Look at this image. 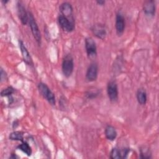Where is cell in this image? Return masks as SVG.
Here are the masks:
<instances>
[{"label":"cell","mask_w":159,"mask_h":159,"mask_svg":"<svg viewBox=\"0 0 159 159\" xmlns=\"http://www.w3.org/2000/svg\"><path fill=\"white\" fill-rule=\"evenodd\" d=\"M17 148L20 150H21L23 153H24L27 156H30L32 153V148L29 144L27 142H22V143L18 145Z\"/></svg>","instance_id":"cell-16"},{"label":"cell","mask_w":159,"mask_h":159,"mask_svg":"<svg viewBox=\"0 0 159 159\" xmlns=\"http://www.w3.org/2000/svg\"><path fill=\"white\" fill-rule=\"evenodd\" d=\"M9 138L11 140L22 142L24 140V133L20 131H14L10 134Z\"/></svg>","instance_id":"cell-17"},{"label":"cell","mask_w":159,"mask_h":159,"mask_svg":"<svg viewBox=\"0 0 159 159\" xmlns=\"http://www.w3.org/2000/svg\"><path fill=\"white\" fill-rule=\"evenodd\" d=\"M85 48L88 58L94 60L97 56V47L93 38L88 37L85 39Z\"/></svg>","instance_id":"cell-4"},{"label":"cell","mask_w":159,"mask_h":159,"mask_svg":"<svg viewBox=\"0 0 159 159\" xmlns=\"http://www.w3.org/2000/svg\"><path fill=\"white\" fill-rule=\"evenodd\" d=\"M110 158L112 159H116V158H120V151L119 148L114 147L113 148L110 153Z\"/></svg>","instance_id":"cell-19"},{"label":"cell","mask_w":159,"mask_h":159,"mask_svg":"<svg viewBox=\"0 0 159 159\" xmlns=\"http://www.w3.org/2000/svg\"><path fill=\"white\" fill-rule=\"evenodd\" d=\"M14 89L12 86H8L1 91V96L2 97L10 96L14 93Z\"/></svg>","instance_id":"cell-18"},{"label":"cell","mask_w":159,"mask_h":159,"mask_svg":"<svg viewBox=\"0 0 159 159\" xmlns=\"http://www.w3.org/2000/svg\"><path fill=\"white\" fill-rule=\"evenodd\" d=\"M98 75V64L93 61L88 66L86 73V78L88 81L93 82L96 80Z\"/></svg>","instance_id":"cell-8"},{"label":"cell","mask_w":159,"mask_h":159,"mask_svg":"<svg viewBox=\"0 0 159 159\" xmlns=\"http://www.w3.org/2000/svg\"><path fill=\"white\" fill-rule=\"evenodd\" d=\"M96 2L99 4V5H101V6H102L105 4V1H103V0H98L96 1Z\"/></svg>","instance_id":"cell-24"},{"label":"cell","mask_w":159,"mask_h":159,"mask_svg":"<svg viewBox=\"0 0 159 159\" xmlns=\"http://www.w3.org/2000/svg\"><path fill=\"white\" fill-rule=\"evenodd\" d=\"M38 89L40 94L52 106L56 104V99L54 93L51 91L49 87L44 83H39L38 84Z\"/></svg>","instance_id":"cell-1"},{"label":"cell","mask_w":159,"mask_h":159,"mask_svg":"<svg viewBox=\"0 0 159 159\" xmlns=\"http://www.w3.org/2000/svg\"><path fill=\"white\" fill-rule=\"evenodd\" d=\"M115 27L117 34L119 36L122 35L125 28V20L123 14L120 12L116 14Z\"/></svg>","instance_id":"cell-9"},{"label":"cell","mask_w":159,"mask_h":159,"mask_svg":"<svg viewBox=\"0 0 159 159\" xmlns=\"http://www.w3.org/2000/svg\"><path fill=\"white\" fill-rule=\"evenodd\" d=\"M7 79L6 73L3 70L2 68H1V81L2 82Z\"/></svg>","instance_id":"cell-23"},{"label":"cell","mask_w":159,"mask_h":159,"mask_svg":"<svg viewBox=\"0 0 159 159\" xmlns=\"http://www.w3.org/2000/svg\"><path fill=\"white\" fill-rule=\"evenodd\" d=\"M59 11L61 15L75 22L73 17V9L70 3L68 2H62L59 6Z\"/></svg>","instance_id":"cell-6"},{"label":"cell","mask_w":159,"mask_h":159,"mask_svg":"<svg viewBox=\"0 0 159 159\" xmlns=\"http://www.w3.org/2000/svg\"><path fill=\"white\" fill-rule=\"evenodd\" d=\"M91 31L94 35L98 39L104 40L106 38L107 32L105 26L101 24H94L91 27Z\"/></svg>","instance_id":"cell-10"},{"label":"cell","mask_w":159,"mask_h":159,"mask_svg":"<svg viewBox=\"0 0 159 159\" xmlns=\"http://www.w3.org/2000/svg\"><path fill=\"white\" fill-rule=\"evenodd\" d=\"M98 92H93V91H88L86 93V96L88 99H93L95 98L98 95Z\"/></svg>","instance_id":"cell-22"},{"label":"cell","mask_w":159,"mask_h":159,"mask_svg":"<svg viewBox=\"0 0 159 159\" xmlns=\"http://www.w3.org/2000/svg\"><path fill=\"white\" fill-rule=\"evenodd\" d=\"M58 22L60 27L65 32H71L75 30V22L70 20L68 19L60 14L58 17Z\"/></svg>","instance_id":"cell-7"},{"label":"cell","mask_w":159,"mask_h":159,"mask_svg":"<svg viewBox=\"0 0 159 159\" xmlns=\"http://www.w3.org/2000/svg\"><path fill=\"white\" fill-rule=\"evenodd\" d=\"M28 15H29V24L30 27L31 32L36 42L38 43V45H40L41 44L42 36H41V33L39 30V26L35 21V19L33 14L30 12H28Z\"/></svg>","instance_id":"cell-3"},{"label":"cell","mask_w":159,"mask_h":159,"mask_svg":"<svg viewBox=\"0 0 159 159\" xmlns=\"http://www.w3.org/2000/svg\"><path fill=\"white\" fill-rule=\"evenodd\" d=\"M107 93L108 98L111 102H115L117 101L119 92L117 84L115 81L111 80L108 82L107 85Z\"/></svg>","instance_id":"cell-5"},{"label":"cell","mask_w":159,"mask_h":159,"mask_svg":"<svg viewBox=\"0 0 159 159\" xmlns=\"http://www.w3.org/2000/svg\"><path fill=\"white\" fill-rule=\"evenodd\" d=\"M104 134L107 140L113 141L116 139L117 133L116 129L113 126L111 125H108L105 128Z\"/></svg>","instance_id":"cell-14"},{"label":"cell","mask_w":159,"mask_h":159,"mask_svg":"<svg viewBox=\"0 0 159 159\" xmlns=\"http://www.w3.org/2000/svg\"><path fill=\"white\" fill-rule=\"evenodd\" d=\"M137 100L139 104L143 106L146 104L147 100V95L146 91L144 88H140L138 89L136 94Z\"/></svg>","instance_id":"cell-15"},{"label":"cell","mask_w":159,"mask_h":159,"mask_svg":"<svg viewBox=\"0 0 159 159\" xmlns=\"http://www.w3.org/2000/svg\"><path fill=\"white\" fill-rule=\"evenodd\" d=\"M143 11L147 16H153L155 14L156 6L155 1L153 0H147L143 2Z\"/></svg>","instance_id":"cell-12"},{"label":"cell","mask_w":159,"mask_h":159,"mask_svg":"<svg viewBox=\"0 0 159 159\" xmlns=\"http://www.w3.org/2000/svg\"><path fill=\"white\" fill-rule=\"evenodd\" d=\"M17 14L19 18L23 25H26L29 22V15L25 7L21 2H17Z\"/></svg>","instance_id":"cell-11"},{"label":"cell","mask_w":159,"mask_h":159,"mask_svg":"<svg viewBox=\"0 0 159 159\" xmlns=\"http://www.w3.org/2000/svg\"><path fill=\"white\" fill-rule=\"evenodd\" d=\"M73 58L71 54H67L64 57L61 64V70L63 75L66 78L70 77L73 71Z\"/></svg>","instance_id":"cell-2"},{"label":"cell","mask_w":159,"mask_h":159,"mask_svg":"<svg viewBox=\"0 0 159 159\" xmlns=\"http://www.w3.org/2000/svg\"><path fill=\"white\" fill-rule=\"evenodd\" d=\"M151 153L149 151L148 149L143 148L140 150V158H150L151 157Z\"/></svg>","instance_id":"cell-20"},{"label":"cell","mask_w":159,"mask_h":159,"mask_svg":"<svg viewBox=\"0 0 159 159\" xmlns=\"http://www.w3.org/2000/svg\"><path fill=\"white\" fill-rule=\"evenodd\" d=\"M19 48H20V50L24 61L27 65L32 66L33 65L32 59L31 58V56H30L27 48L25 46L24 42L21 40H19Z\"/></svg>","instance_id":"cell-13"},{"label":"cell","mask_w":159,"mask_h":159,"mask_svg":"<svg viewBox=\"0 0 159 159\" xmlns=\"http://www.w3.org/2000/svg\"><path fill=\"white\" fill-rule=\"evenodd\" d=\"M119 151H120V158H125L127 157V156L130 152V148H123L119 149Z\"/></svg>","instance_id":"cell-21"}]
</instances>
